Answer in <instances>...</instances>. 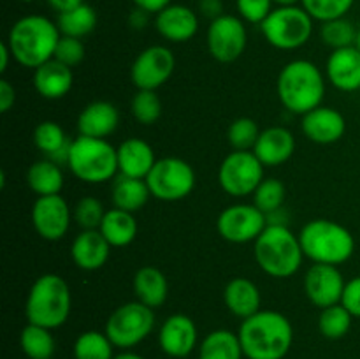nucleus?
<instances>
[{"label":"nucleus","instance_id":"4d7b16f0","mask_svg":"<svg viewBox=\"0 0 360 359\" xmlns=\"http://www.w3.org/2000/svg\"><path fill=\"white\" fill-rule=\"evenodd\" d=\"M20 2H35V0H20Z\"/></svg>","mask_w":360,"mask_h":359},{"label":"nucleus","instance_id":"20e7f679","mask_svg":"<svg viewBox=\"0 0 360 359\" xmlns=\"http://www.w3.org/2000/svg\"><path fill=\"white\" fill-rule=\"evenodd\" d=\"M253 256L260 270L274 278L295 275L304 259L299 236L287 224H267L262 234L253 241Z\"/></svg>","mask_w":360,"mask_h":359},{"label":"nucleus","instance_id":"473e14b6","mask_svg":"<svg viewBox=\"0 0 360 359\" xmlns=\"http://www.w3.org/2000/svg\"><path fill=\"white\" fill-rule=\"evenodd\" d=\"M20 347L28 359H51L56 351V341L51 329L28 322L21 329Z\"/></svg>","mask_w":360,"mask_h":359},{"label":"nucleus","instance_id":"e433bc0d","mask_svg":"<svg viewBox=\"0 0 360 359\" xmlns=\"http://www.w3.org/2000/svg\"><path fill=\"white\" fill-rule=\"evenodd\" d=\"M357 32L359 27H355L350 20H347V18H338V20H330L322 23V27H320V39L329 48L341 49L348 48V46H355V42H357Z\"/></svg>","mask_w":360,"mask_h":359},{"label":"nucleus","instance_id":"f704fd0d","mask_svg":"<svg viewBox=\"0 0 360 359\" xmlns=\"http://www.w3.org/2000/svg\"><path fill=\"white\" fill-rule=\"evenodd\" d=\"M76 359H115V345L101 331H84L74 341Z\"/></svg>","mask_w":360,"mask_h":359},{"label":"nucleus","instance_id":"6e6d98bb","mask_svg":"<svg viewBox=\"0 0 360 359\" xmlns=\"http://www.w3.org/2000/svg\"><path fill=\"white\" fill-rule=\"evenodd\" d=\"M355 46L360 49V25H359V32H357V42H355Z\"/></svg>","mask_w":360,"mask_h":359},{"label":"nucleus","instance_id":"1a4fd4ad","mask_svg":"<svg viewBox=\"0 0 360 359\" xmlns=\"http://www.w3.org/2000/svg\"><path fill=\"white\" fill-rule=\"evenodd\" d=\"M155 327V310L141 301H129L109 315L104 333L112 345L123 351L146 340Z\"/></svg>","mask_w":360,"mask_h":359},{"label":"nucleus","instance_id":"5fc2aeb1","mask_svg":"<svg viewBox=\"0 0 360 359\" xmlns=\"http://www.w3.org/2000/svg\"><path fill=\"white\" fill-rule=\"evenodd\" d=\"M278 7H288V6H297L301 0H273Z\"/></svg>","mask_w":360,"mask_h":359},{"label":"nucleus","instance_id":"79ce46f5","mask_svg":"<svg viewBox=\"0 0 360 359\" xmlns=\"http://www.w3.org/2000/svg\"><path fill=\"white\" fill-rule=\"evenodd\" d=\"M104 204L94 196L81 197L77 204L74 206V220L79 225L81 231H88V229H98L102 220H104Z\"/></svg>","mask_w":360,"mask_h":359},{"label":"nucleus","instance_id":"de8ad7c7","mask_svg":"<svg viewBox=\"0 0 360 359\" xmlns=\"http://www.w3.org/2000/svg\"><path fill=\"white\" fill-rule=\"evenodd\" d=\"M199 13L210 21L224 16V2L221 0H199Z\"/></svg>","mask_w":360,"mask_h":359},{"label":"nucleus","instance_id":"8fccbe9b","mask_svg":"<svg viewBox=\"0 0 360 359\" xmlns=\"http://www.w3.org/2000/svg\"><path fill=\"white\" fill-rule=\"evenodd\" d=\"M48 4L53 11L62 14L67 13V11H72L76 9V7H79L81 4H84V0H48Z\"/></svg>","mask_w":360,"mask_h":359},{"label":"nucleus","instance_id":"58836bf2","mask_svg":"<svg viewBox=\"0 0 360 359\" xmlns=\"http://www.w3.org/2000/svg\"><path fill=\"white\" fill-rule=\"evenodd\" d=\"M132 116L143 125H153L162 115V101L155 90H137L130 102Z\"/></svg>","mask_w":360,"mask_h":359},{"label":"nucleus","instance_id":"c85d7f7f","mask_svg":"<svg viewBox=\"0 0 360 359\" xmlns=\"http://www.w3.org/2000/svg\"><path fill=\"white\" fill-rule=\"evenodd\" d=\"M150 196L151 192L148 189L146 180L130 178V176L123 175H118L112 180L111 201L115 208L136 213L148 203Z\"/></svg>","mask_w":360,"mask_h":359},{"label":"nucleus","instance_id":"7ed1b4c3","mask_svg":"<svg viewBox=\"0 0 360 359\" xmlns=\"http://www.w3.org/2000/svg\"><path fill=\"white\" fill-rule=\"evenodd\" d=\"M276 90L285 109L304 116L322 106L326 97V76L320 67L309 60H292L280 70Z\"/></svg>","mask_w":360,"mask_h":359},{"label":"nucleus","instance_id":"dca6fc26","mask_svg":"<svg viewBox=\"0 0 360 359\" xmlns=\"http://www.w3.org/2000/svg\"><path fill=\"white\" fill-rule=\"evenodd\" d=\"M345 285L343 273L333 264H313L304 277L306 296L320 310L341 303Z\"/></svg>","mask_w":360,"mask_h":359},{"label":"nucleus","instance_id":"72a5a7b5","mask_svg":"<svg viewBox=\"0 0 360 359\" xmlns=\"http://www.w3.org/2000/svg\"><path fill=\"white\" fill-rule=\"evenodd\" d=\"M56 25H58V30L62 35L83 39L97 27V13L88 4H81L76 9L58 14Z\"/></svg>","mask_w":360,"mask_h":359},{"label":"nucleus","instance_id":"09e8293b","mask_svg":"<svg viewBox=\"0 0 360 359\" xmlns=\"http://www.w3.org/2000/svg\"><path fill=\"white\" fill-rule=\"evenodd\" d=\"M137 9H143L150 14H158L162 9L171 6V0H132Z\"/></svg>","mask_w":360,"mask_h":359},{"label":"nucleus","instance_id":"f3484780","mask_svg":"<svg viewBox=\"0 0 360 359\" xmlns=\"http://www.w3.org/2000/svg\"><path fill=\"white\" fill-rule=\"evenodd\" d=\"M199 331L195 322L185 313H174L167 317L158 331V345L169 358H188L197 347Z\"/></svg>","mask_w":360,"mask_h":359},{"label":"nucleus","instance_id":"4c0bfd02","mask_svg":"<svg viewBox=\"0 0 360 359\" xmlns=\"http://www.w3.org/2000/svg\"><path fill=\"white\" fill-rule=\"evenodd\" d=\"M285 196H287V190H285V185L280 180L264 178L262 183L253 192V204L262 213L271 215L274 211L281 210L285 203Z\"/></svg>","mask_w":360,"mask_h":359},{"label":"nucleus","instance_id":"423d86ee","mask_svg":"<svg viewBox=\"0 0 360 359\" xmlns=\"http://www.w3.org/2000/svg\"><path fill=\"white\" fill-rule=\"evenodd\" d=\"M304 257L313 264H340L347 263L355 252V239L345 225L327 218H316L308 222L299 232Z\"/></svg>","mask_w":360,"mask_h":359},{"label":"nucleus","instance_id":"9b49d317","mask_svg":"<svg viewBox=\"0 0 360 359\" xmlns=\"http://www.w3.org/2000/svg\"><path fill=\"white\" fill-rule=\"evenodd\" d=\"M266 165L253 151L234 150L221 160L218 169V183L221 190L232 197L253 196L262 183Z\"/></svg>","mask_w":360,"mask_h":359},{"label":"nucleus","instance_id":"2f4dec72","mask_svg":"<svg viewBox=\"0 0 360 359\" xmlns=\"http://www.w3.org/2000/svg\"><path fill=\"white\" fill-rule=\"evenodd\" d=\"M239 334L229 329H214L199 345V359H243Z\"/></svg>","mask_w":360,"mask_h":359},{"label":"nucleus","instance_id":"aec40b11","mask_svg":"<svg viewBox=\"0 0 360 359\" xmlns=\"http://www.w3.org/2000/svg\"><path fill=\"white\" fill-rule=\"evenodd\" d=\"M157 32L169 42H186L199 30V18L193 9L181 4H171L155 18Z\"/></svg>","mask_w":360,"mask_h":359},{"label":"nucleus","instance_id":"9d476101","mask_svg":"<svg viewBox=\"0 0 360 359\" xmlns=\"http://www.w3.org/2000/svg\"><path fill=\"white\" fill-rule=\"evenodd\" d=\"M195 171L186 160L178 157H164L155 162L146 176L148 189L158 201L174 203L192 194L195 189Z\"/></svg>","mask_w":360,"mask_h":359},{"label":"nucleus","instance_id":"49530a36","mask_svg":"<svg viewBox=\"0 0 360 359\" xmlns=\"http://www.w3.org/2000/svg\"><path fill=\"white\" fill-rule=\"evenodd\" d=\"M16 102V90L7 80H0V111L7 113Z\"/></svg>","mask_w":360,"mask_h":359},{"label":"nucleus","instance_id":"c756f323","mask_svg":"<svg viewBox=\"0 0 360 359\" xmlns=\"http://www.w3.org/2000/svg\"><path fill=\"white\" fill-rule=\"evenodd\" d=\"M137 220L134 213L123 211L120 208L108 210L104 215L98 231L104 234L111 246H127L136 239L137 236Z\"/></svg>","mask_w":360,"mask_h":359},{"label":"nucleus","instance_id":"4468645a","mask_svg":"<svg viewBox=\"0 0 360 359\" xmlns=\"http://www.w3.org/2000/svg\"><path fill=\"white\" fill-rule=\"evenodd\" d=\"M176 69L174 53L167 46L155 44L143 49L130 67V80L137 90H155L171 80Z\"/></svg>","mask_w":360,"mask_h":359},{"label":"nucleus","instance_id":"6ab92c4d","mask_svg":"<svg viewBox=\"0 0 360 359\" xmlns=\"http://www.w3.org/2000/svg\"><path fill=\"white\" fill-rule=\"evenodd\" d=\"M326 77L341 92L360 90V49L357 46L333 49L326 63Z\"/></svg>","mask_w":360,"mask_h":359},{"label":"nucleus","instance_id":"4be33fe9","mask_svg":"<svg viewBox=\"0 0 360 359\" xmlns=\"http://www.w3.org/2000/svg\"><path fill=\"white\" fill-rule=\"evenodd\" d=\"M252 151L266 168H276V165L285 164L294 155L295 137L285 127H267L260 132Z\"/></svg>","mask_w":360,"mask_h":359},{"label":"nucleus","instance_id":"412c9836","mask_svg":"<svg viewBox=\"0 0 360 359\" xmlns=\"http://www.w3.org/2000/svg\"><path fill=\"white\" fill-rule=\"evenodd\" d=\"M112 246L98 229L81 231L70 246L74 264L83 271H97L108 263Z\"/></svg>","mask_w":360,"mask_h":359},{"label":"nucleus","instance_id":"3c124183","mask_svg":"<svg viewBox=\"0 0 360 359\" xmlns=\"http://www.w3.org/2000/svg\"><path fill=\"white\" fill-rule=\"evenodd\" d=\"M148 16H150V13H146V11H143V9H137L136 7V11L130 14L129 21L134 28H137V30H139V28H144L148 25Z\"/></svg>","mask_w":360,"mask_h":359},{"label":"nucleus","instance_id":"2eb2a0df","mask_svg":"<svg viewBox=\"0 0 360 359\" xmlns=\"http://www.w3.org/2000/svg\"><path fill=\"white\" fill-rule=\"evenodd\" d=\"M32 224L46 241H60L69 232L70 208L60 194L37 197L32 206Z\"/></svg>","mask_w":360,"mask_h":359},{"label":"nucleus","instance_id":"f8f14e48","mask_svg":"<svg viewBox=\"0 0 360 359\" xmlns=\"http://www.w3.org/2000/svg\"><path fill=\"white\" fill-rule=\"evenodd\" d=\"M267 224V215L255 204H232L218 215L217 231L225 241L243 245L255 241Z\"/></svg>","mask_w":360,"mask_h":359},{"label":"nucleus","instance_id":"b1692460","mask_svg":"<svg viewBox=\"0 0 360 359\" xmlns=\"http://www.w3.org/2000/svg\"><path fill=\"white\" fill-rule=\"evenodd\" d=\"M120 123V113L115 104L108 101L90 102L77 116V132L81 136L108 139Z\"/></svg>","mask_w":360,"mask_h":359},{"label":"nucleus","instance_id":"a19ab883","mask_svg":"<svg viewBox=\"0 0 360 359\" xmlns=\"http://www.w3.org/2000/svg\"><path fill=\"white\" fill-rule=\"evenodd\" d=\"M260 132L259 125H257L255 120L248 118V116H243V118L234 120L229 127V143L234 150L241 151H252L253 146H255L257 139H259Z\"/></svg>","mask_w":360,"mask_h":359},{"label":"nucleus","instance_id":"f03ea898","mask_svg":"<svg viewBox=\"0 0 360 359\" xmlns=\"http://www.w3.org/2000/svg\"><path fill=\"white\" fill-rule=\"evenodd\" d=\"M60 37L62 34L55 21L42 14H28L14 21L6 42L20 65L35 70L55 58Z\"/></svg>","mask_w":360,"mask_h":359},{"label":"nucleus","instance_id":"bb28decb","mask_svg":"<svg viewBox=\"0 0 360 359\" xmlns=\"http://www.w3.org/2000/svg\"><path fill=\"white\" fill-rule=\"evenodd\" d=\"M134 294L137 301L157 310L167 301L169 282L165 275L155 266H143L134 275Z\"/></svg>","mask_w":360,"mask_h":359},{"label":"nucleus","instance_id":"39448f33","mask_svg":"<svg viewBox=\"0 0 360 359\" xmlns=\"http://www.w3.org/2000/svg\"><path fill=\"white\" fill-rule=\"evenodd\" d=\"M70 306L72 294L65 278L55 273H46L32 284L25 303V315L30 324L53 331L67 322Z\"/></svg>","mask_w":360,"mask_h":359},{"label":"nucleus","instance_id":"6e6552de","mask_svg":"<svg viewBox=\"0 0 360 359\" xmlns=\"http://www.w3.org/2000/svg\"><path fill=\"white\" fill-rule=\"evenodd\" d=\"M313 21L302 6L276 7L260 23V30L273 48L292 51L302 48L311 39Z\"/></svg>","mask_w":360,"mask_h":359},{"label":"nucleus","instance_id":"864d4df0","mask_svg":"<svg viewBox=\"0 0 360 359\" xmlns=\"http://www.w3.org/2000/svg\"><path fill=\"white\" fill-rule=\"evenodd\" d=\"M115 359H144V358H143V355L136 354V352L123 351V352H120V354H116Z\"/></svg>","mask_w":360,"mask_h":359},{"label":"nucleus","instance_id":"ea45409f","mask_svg":"<svg viewBox=\"0 0 360 359\" xmlns=\"http://www.w3.org/2000/svg\"><path fill=\"white\" fill-rule=\"evenodd\" d=\"M355 0H301V6L315 21H326L345 18L354 7Z\"/></svg>","mask_w":360,"mask_h":359},{"label":"nucleus","instance_id":"5701e85b","mask_svg":"<svg viewBox=\"0 0 360 359\" xmlns=\"http://www.w3.org/2000/svg\"><path fill=\"white\" fill-rule=\"evenodd\" d=\"M116 153H118V175L130 176V178L146 180L155 162L158 160L150 143L141 137L125 139L116 148Z\"/></svg>","mask_w":360,"mask_h":359},{"label":"nucleus","instance_id":"a18cd8bd","mask_svg":"<svg viewBox=\"0 0 360 359\" xmlns=\"http://www.w3.org/2000/svg\"><path fill=\"white\" fill-rule=\"evenodd\" d=\"M341 303L350 310L352 315L359 317L360 319V275L359 277L352 278L350 282H347Z\"/></svg>","mask_w":360,"mask_h":359},{"label":"nucleus","instance_id":"393cba45","mask_svg":"<svg viewBox=\"0 0 360 359\" xmlns=\"http://www.w3.org/2000/svg\"><path fill=\"white\" fill-rule=\"evenodd\" d=\"M74 83L72 67L51 58L34 70V88L42 99L58 101L70 92Z\"/></svg>","mask_w":360,"mask_h":359},{"label":"nucleus","instance_id":"7c9ffc66","mask_svg":"<svg viewBox=\"0 0 360 359\" xmlns=\"http://www.w3.org/2000/svg\"><path fill=\"white\" fill-rule=\"evenodd\" d=\"M27 183L37 197L56 196L63 189L62 168L49 158H41L28 168Z\"/></svg>","mask_w":360,"mask_h":359},{"label":"nucleus","instance_id":"ddd939ff","mask_svg":"<svg viewBox=\"0 0 360 359\" xmlns=\"http://www.w3.org/2000/svg\"><path fill=\"white\" fill-rule=\"evenodd\" d=\"M211 56L221 63L236 62L245 53L248 42L245 21L234 14H224L210 23L206 34Z\"/></svg>","mask_w":360,"mask_h":359},{"label":"nucleus","instance_id":"f257e3e1","mask_svg":"<svg viewBox=\"0 0 360 359\" xmlns=\"http://www.w3.org/2000/svg\"><path fill=\"white\" fill-rule=\"evenodd\" d=\"M246 359H283L294 341L292 322L276 310H260L239 326Z\"/></svg>","mask_w":360,"mask_h":359},{"label":"nucleus","instance_id":"a211bd4d","mask_svg":"<svg viewBox=\"0 0 360 359\" xmlns=\"http://www.w3.org/2000/svg\"><path fill=\"white\" fill-rule=\"evenodd\" d=\"M301 129L302 134L313 143L333 144L345 136L347 122L338 109L322 104L302 116Z\"/></svg>","mask_w":360,"mask_h":359},{"label":"nucleus","instance_id":"0eeeda50","mask_svg":"<svg viewBox=\"0 0 360 359\" xmlns=\"http://www.w3.org/2000/svg\"><path fill=\"white\" fill-rule=\"evenodd\" d=\"M67 165L84 183H105L118 176V153L108 139L77 136L69 148Z\"/></svg>","mask_w":360,"mask_h":359},{"label":"nucleus","instance_id":"c9c22d12","mask_svg":"<svg viewBox=\"0 0 360 359\" xmlns=\"http://www.w3.org/2000/svg\"><path fill=\"white\" fill-rule=\"evenodd\" d=\"M354 319L355 317L352 315L350 310L343 303L327 306V308H323L320 312L319 331L323 336L329 338V340H340V338H343L352 329Z\"/></svg>","mask_w":360,"mask_h":359},{"label":"nucleus","instance_id":"37998d69","mask_svg":"<svg viewBox=\"0 0 360 359\" xmlns=\"http://www.w3.org/2000/svg\"><path fill=\"white\" fill-rule=\"evenodd\" d=\"M84 58V44L81 39L62 35L55 49V60L65 63L67 67H76Z\"/></svg>","mask_w":360,"mask_h":359},{"label":"nucleus","instance_id":"cd10ccee","mask_svg":"<svg viewBox=\"0 0 360 359\" xmlns=\"http://www.w3.org/2000/svg\"><path fill=\"white\" fill-rule=\"evenodd\" d=\"M72 141L67 137L65 130L56 122H41L34 130V144L44 158L56 162V164H67L69 148Z\"/></svg>","mask_w":360,"mask_h":359},{"label":"nucleus","instance_id":"603ef678","mask_svg":"<svg viewBox=\"0 0 360 359\" xmlns=\"http://www.w3.org/2000/svg\"><path fill=\"white\" fill-rule=\"evenodd\" d=\"M9 58H13V53H11L7 42L0 44V73H6L7 67H9Z\"/></svg>","mask_w":360,"mask_h":359},{"label":"nucleus","instance_id":"c03bdc74","mask_svg":"<svg viewBox=\"0 0 360 359\" xmlns=\"http://www.w3.org/2000/svg\"><path fill=\"white\" fill-rule=\"evenodd\" d=\"M273 0H236V7L243 21L260 25L273 11Z\"/></svg>","mask_w":360,"mask_h":359},{"label":"nucleus","instance_id":"a878e982","mask_svg":"<svg viewBox=\"0 0 360 359\" xmlns=\"http://www.w3.org/2000/svg\"><path fill=\"white\" fill-rule=\"evenodd\" d=\"M224 301L232 315L245 320L248 317L255 315L257 312H260L262 298H260L259 287L250 278L236 277L225 285Z\"/></svg>","mask_w":360,"mask_h":359}]
</instances>
